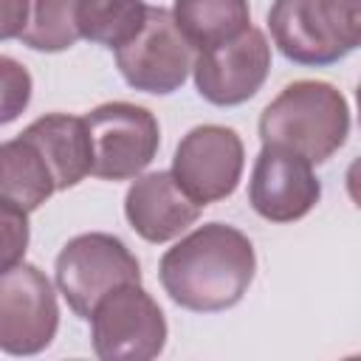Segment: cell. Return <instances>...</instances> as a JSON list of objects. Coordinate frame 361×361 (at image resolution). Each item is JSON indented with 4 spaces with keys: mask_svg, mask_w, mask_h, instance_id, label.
<instances>
[{
    "mask_svg": "<svg viewBox=\"0 0 361 361\" xmlns=\"http://www.w3.org/2000/svg\"><path fill=\"white\" fill-rule=\"evenodd\" d=\"M245 166L243 138L223 124H197L175 147L172 178L203 209L234 195Z\"/></svg>",
    "mask_w": 361,
    "mask_h": 361,
    "instance_id": "9c48e42d",
    "label": "cell"
},
{
    "mask_svg": "<svg viewBox=\"0 0 361 361\" xmlns=\"http://www.w3.org/2000/svg\"><path fill=\"white\" fill-rule=\"evenodd\" d=\"M28 14V0H0V42L20 37Z\"/></svg>",
    "mask_w": 361,
    "mask_h": 361,
    "instance_id": "ffe728a7",
    "label": "cell"
},
{
    "mask_svg": "<svg viewBox=\"0 0 361 361\" xmlns=\"http://www.w3.org/2000/svg\"><path fill=\"white\" fill-rule=\"evenodd\" d=\"M90 341L102 361H149L164 353L166 319L161 305L141 288L127 282L107 290L90 310Z\"/></svg>",
    "mask_w": 361,
    "mask_h": 361,
    "instance_id": "277c9868",
    "label": "cell"
},
{
    "mask_svg": "<svg viewBox=\"0 0 361 361\" xmlns=\"http://www.w3.org/2000/svg\"><path fill=\"white\" fill-rule=\"evenodd\" d=\"M203 206L195 203L172 178L169 169L133 178L124 195V217L147 243H169L197 223Z\"/></svg>",
    "mask_w": 361,
    "mask_h": 361,
    "instance_id": "7c38bea8",
    "label": "cell"
},
{
    "mask_svg": "<svg viewBox=\"0 0 361 361\" xmlns=\"http://www.w3.org/2000/svg\"><path fill=\"white\" fill-rule=\"evenodd\" d=\"M90 135V175L102 180L138 178L161 147L158 118L133 102H104L85 116Z\"/></svg>",
    "mask_w": 361,
    "mask_h": 361,
    "instance_id": "8992f818",
    "label": "cell"
},
{
    "mask_svg": "<svg viewBox=\"0 0 361 361\" xmlns=\"http://www.w3.org/2000/svg\"><path fill=\"white\" fill-rule=\"evenodd\" d=\"M195 62V48L178 31L172 11L161 6L147 8L141 31L116 48V65L124 82L141 93L169 96L180 90Z\"/></svg>",
    "mask_w": 361,
    "mask_h": 361,
    "instance_id": "ba28073f",
    "label": "cell"
},
{
    "mask_svg": "<svg viewBox=\"0 0 361 361\" xmlns=\"http://www.w3.org/2000/svg\"><path fill=\"white\" fill-rule=\"evenodd\" d=\"M350 135V104L330 82L285 85L259 116V141L285 147L310 164H324Z\"/></svg>",
    "mask_w": 361,
    "mask_h": 361,
    "instance_id": "7a4b0ae2",
    "label": "cell"
},
{
    "mask_svg": "<svg viewBox=\"0 0 361 361\" xmlns=\"http://www.w3.org/2000/svg\"><path fill=\"white\" fill-rule=\"evenodd\" d=\"M31 240L28 212L0 197V271H8L11 265L23 262Z\"/></svg>",
    "mask_w": 361,
    "mask_h": 361,
    "instance_id": "d6986e66",
    "label": "cell"
},
{
    "mask_svg": "<svg viewBox=\"0 0 361 361\" xmlns=\"http://www.w3.org/2000/svg\"><path fill=\"white\" fill-rule=\"evenodd\" d=\"M31 90H34V82L28 68L14 56L0 54V127L23 116V110L31 102Z\"/></svg>",
    "mask_w": 361,
    "mask_h": 361,
    "instance_id": "ac0fdd59",
    "label": "cell"
},
{
    "mask_svg": "<svg viewBox=\"0 0 361 361\" xmlns=\"http://www.w3.org/2000/svg\"><path fill=\"white\" fill-rule=\"evenodd\" d=\"M268 31L285 59L327 68L358 48L361 0H274Z\"/></svg>",
    "mask_w": 361,
    "mask_h": 361,
    "instance_id": "3957f363",
    "label": "cell"
},
{
    "mask_svg": "<svg viewBox=\"0 0 361 361\" xmlns=\"http://www.w3.org/2000/svg\"><path fill=\"white\" fill-rule=\"evenodd\" d=\"M54 192H56V183L42 152L23 133L0 144V197L3 200L31 214Z\"/></svg>",
    "mask_w": 361,
    "mask_h": 361,
    "instance_id": "5bb4252c",
    "label": "cell"
},
{
    "mask_svg": "<svg viewBox=\"0 0 361 361\" xmlns=\"http://www.w3.org/2000/svg\"><path fill=\"white\" fill-rule=\"evenodd\" d=\"M257 274L254 243L228 223H203L158 262L166 296L192 313H220L243 302Z\"/></svg>",
    "mask_w": 361,
    "mask_h": 361,
    "instance_id": "6da1fadb",
    "label": "cell"
},
{
    "mask_svg": "<svg viewBox=\"0 0 361 361\" xmlns=\"http://www.w3.org/2000/svg\"><path fill=\"white\" fill-rule=\"evenodd\" d=\"M56 288L68 307L87 319L93 305L113 288L141 282V265L135 254L116 234L87 231L71 237L56 254Z\"/></svg>",
    "mask_w": 361,
    "mask_h": 361,
    "instance_id": "5b68a950",
    "label": "cell"
},
{
    "mask_svg": "<svg viewBox=\"0 0 361 361\" xmlns=\"http://www.w3.org/2000/svg\"><path fill=\"white\" fill-rule=\"evenodd\" d=\"M56 330L59 305L45 271L31 262L0 271V350L8 355H37L51 347Z\"/></svg>",
    "mask_w": 361,
    "mask_h": 361,
    "instance_id": "52a82bcc",
    "label": "cell"
},
{
    "mask_svg": "<svg viewBox=\"0 0 361 361\" xmlns=\"http://www.w3.org/2000/svg\"><path fill=\"white\" fill-rule=\"evenodd\" d=\"M271 71V42L268 37L248 25L228 42L197 51L192 62V76L197 93L217 107H237L257 96Z\"/></svg>",
    "mask_w": 361,
    "mask_h": 361,
    "instance_id": "30bf717a",
    "label": "cell"
},
{
    "mask_svg": "<svg viewBox=\"0 0 361 361\" xmlns=\"http://www.w3.org/2000/svg\"><path fill=\"white\" fill-rule=\"evenodd\" d=\"M76 3L79 0H28L25 25L20 31V42L31 51L59 54L76 45Z\"/></svg>",
    "mask_w": 361,
    "mask_h": 361,
    "instance_id": "e0dca14e",
    "label": "cell"
},
{
    "mask_svg": "<svg viewBox=\"0 0 361 361\" xmlns=\"http://www.w3.org/2000/svg\"><path fill=\"white\" fill-rule=\"evenodd\" d=\"M322 197V183L313 172V164L302 155L262 144L251 180L248 203L268 223H293L302 220Z\"/></svg>",
    "mask_w": 361,
    "mask_h": 361,
    "instance_id": "8fae6325",
    "label": "cell"
},
{
    "mask_svg": "<svg viewBox=\"0 0 361 361\" xmlns=\"http://www.w3.org/2000/svg\"><path fill=\"white\" fill-rule=\"evenodd\" d=\"M144 0H79L76 3V28L79 37L104 48H121L130 42L144 20H147Z\"/></svg>",
    "mask_w": 361,
    "mask_h": 361,
    "instance_id": "2e32d148",
    "label": "cell"
},
{
    "mask_svg": "<svg viewBox=\"0 0 361 361\" xmlns=\"http://www.w3.org/2000/svg\"><path fill=\"white\" fill-rule=\"evenodd\" d=\"M23 135L42 152L54 175L56 192L71 189L90 175L93 155H90V135H87L85 116L48 113L31 121L23 130Z\"/></svg>",
    "mask_w": 361,
    "mask_h": 361,
    "instance_id": "4fadbf2b",
    "label": "cell"
},
{
    "mask_svg": "<svg viewBox=\"0 0 361 361\" xmlns=\"http://www.w3.org/2000/svg\"><path fill=\"white\" fill-rule=\"evenodd\" d=\"M172 20L195 51L234 39L251 25L248 0H175Z\"/></svg>",
    "mask_w": 361,
    "mask_h": 361,
    "instance_id": "9a60e30c",
    "label": "cell"
}]
</instances>
